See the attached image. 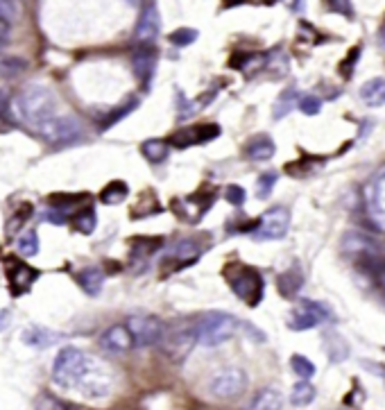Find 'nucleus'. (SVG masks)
<instances>
[{
  "label": "nucleus",
  "instance_id": "obj_1",
  "mask_svg": "<svg viewBox=\"0 0 385 410\" xmlns=\"http://www.w3.org/2000/svg\"><path fill=\"white\" fill-rule=\"evenodd\" d=\"M16 109L25 123L39 130L57 116V98L44 84H28L16 100Z\"/></svg>",
  "mask_w": 385,
  "mask_h": 410
},
{
  "label": "nucleus",
  "instance_id": "obj_2",
  "mask_svg": "<svg viewBox=\"0 0 385 410\" xmlns=\"http://www.w3.org/2000/svg\"><path fill=\"white\" fill-rule=\"evenodd\" d=\"M91 361L77 347H64L53 365V381L62 388H77L91 370Z\"/></svg>",
  "mask_w": 385,
  "mask_h": 410
},
{
  "label": "nucleus",
  "instance_id": "obj_3",
  "mask_svg": "<svg viewBox=\"0 0 385 410\" xmlns=\"http://www.w3.org/2000/svg\"><path fill=\"white\" fill-rule=\"evenodd\" d=\"M198 329V343L204 347H216L227 343L238 329V322L234 315H229L225 311H209L202 315L200 324H195Z\"/></svg>",
  "mask_w": 385,
  "mask_h": 410
},
{
  "label": "nucleus",
  "instance_id": "obj_4",
  "mask_svg": "<svg viewBox=\"0 0 385 410\" xmlns=\"http://www.w3.org/2000/svg\"><path fill=\"white\" fill-rule=\"evenodd\" d=\"M225 279L229 281L231 290L238 300H243L247 306H256L263 300V277L261 272L247 266H227Z\"/></svg>",
  "mask_w": 385,
  "mask_h": 410
},
{
  "label": "nucleus",
  "instance_id": "obj_5",
  "mask_svg": "<svg viewBox=\"0 0 385 410\" xmlns=\"http://www.w3.org/2000/svg\"><path fill=\"white\" fill-rule=\"evenodd\" d=\"M159 345L161 354L170 363H184V358L198 345V329H195V324H175V327L164 329Z\"/></svg>",
  "mask_w": 385,
  "mask_h": 410
},
{
  "label": "nucleus",
  "instance_id": "obj_6",
  "mask_svg": "<svg viewBox=\"0 0 385 410\" xmlns=\"http://www.w3.org/2000/svg\"><path fill=\"white\" fill-rule=\"evenodd\" d=\"M39 134L53 145H71L84 139V127L73 116H55L39 127Z\"/></svg>",
  "mask_w": 385,
  "mask_h": 410
},
{
  "label": "nucleus",
  "instance_id": "obj_7",
  "mask_svg": "<svg viewBox=\"0 0 385 410\" xmlns=\"http://www.w3.org/2000/svg\"><path fill=\"white\" fill-rule=\"evenodd\" d=\"M247 390V374L241 367H225L213 374V379L209 383V392L216 399H234L238 395H243Z\"/></svg>",
  "mask_w": 385,
  "mask_h": 410
},
{
  "label": "nucleus",
  "instance_id": "obj_8",
  "mask_svg": "<svg viewBox=\"0 0 385 410\" xmlns=\"http://www.w3.org/2000/svg\"><path fill=\"white\" fill-rule=\"evenodd\" d=\"M125 327L130 331L134 347L157 345L161 336H164V324H161L159 318H154V315H132Z\"/></svg>",
  "mask_w": 385,
  "mask_h": 410
},
{
  "label": "nucleus",
  "instance_id": "obj_9",
  "mask_svg": "<svg viewBox=\"0 0 385 410\" xmlns=\"http://www.w3.org/2000/svg\"><path fill=\"white\" fill-rule=\"evenodd\" d=\"M342 252L347 256H354L358 263L363 259L383 256V245L376 241L374 236L361 232V229H349V232L342 236Z\"/></svg>",
  "mask_w": 385,
  "mask_h": 410
},
{
  "label": "nucleus",
  "instance_id": "obj_10",
  "mask_svg": "<svg viewBox=\"0 0 385 410\" xmlns=\"http://www.w3.org/2000/svg\"><path fill=\"white\" fill-rule=\"evenodd\" d=\"M290 227V213L284 207H275L263 213V218L259 220L254 238L256 241H281L288 234Z\"/></svg>",
  "mask_w": 385,
  "mask_h": 410
},
{
  "label": "nucleus",
  "instance_id": "obj_11",
  "mask_svg": "<svg viewBox=\"0 0 385 410\" xmlns=\"http://www.w3.org/2000/svg\"><path fill=\"white\" fill-rule=\"evenodd\" d=\"M331 313L324 304L318 302H311V300H304L302 304L297 306L293 311V318H290V329L295 331H306V329H313L322 324L324 320H329Z\"/></svg>",
  "mask_w": 385,
  "mask_h": 410
},
{
  "label": "nucleus",
  "instance_id": "obj_12",
  "mask_svg": "<svg viewBox=\"0 0 385 410\" xmlns=\"http://www.w3.org/2000/svg\"><path fill=\"white\" fill-rule=\"evenodd\" d=\"M159 30H161L159 7L154 3L143 5V12L139 16V23H136V30H134V41H141V44H152V41L159 37Z\"/></svg>",
  "mask_w": 385,
  "mask_h": 410
},
{
  "label": "nucleus",
  "instance_id": "obj_13",
  "mask_svg": "<svg viewBox=\"0 0 385 410\" xmlns=\"http://www.w3.org/2000/svg\"><path fill=\"white\" fill-rule=\"evenodd\" d=\"M132 68L134 75L143 87H150V80L154 78V71H157V53L152 48H139L132 53Z\"/></svg>",
  "mask_w": 385,
  "mask_h": 410
},
{
  "label": "nucleus",
  "instance_id": "obj_14",
  "mask_svg": "<svg viewBox=\"0 0 385 410\" xmlns=\"http://www.w3.org/2000/svg\"><path fill=\"white\" fill-rule=\"evenodd\" d=\"M100 347L105 349L107 354H125L127 349L134 345H132V336L125 324H114V327H109L100 336Z\"/></svg>",
  "mask_w": 385,
  "mask_h": 410
},
{
  "label": "nucleus",
  "instance_id": "obj_15",
  "mask_svg": "<svg viewBox=\"0 0 385 410\" xmlns=\"http://www.w3.org/2000/svg\"><path fill=\"white\" fill-rule=\"evenodd\" d=\"M64 336L57 331H50L46 327H39V324H30L28 329H23L21 333V340L28 347H34V349H46V347H53L55 343H59Z\"/></svg>",
  "mask_w": 385,
  "mask_h": 410
},
{
  "label": "nucleus",
  "instance_id": "obj_16",
  "mask_svg": "<svg viewBox=\"0 0 385 410\" xmlns=\"http://www.w3.org/2000/svg\"><path fill=\"white\" fill-rule=\"evenodd\" d=\"M7 277H10V284L14 288V293H23V290H28L34 281L39 279V270L25 266V263H10Z\"/></svg>",
  "mask_w": 385,
  "mask_h": 410
},
{
  "label": "nucleus",
  "instance_id": "obj_17",
  "mask_svg": "<svg viewBox=\"0 0 385 410\" xmlns=\"http://www.w3.org/2000/svg\"><path fill=\"white\" fill-rule=\"evenodd\" d=\"M75 279L84 293L96 297V295H100L102 284H105V272H102L100 268H82L80 272H75Z\"/></svg>",
  "mask_w": 385,
  "mask_h": 410
},
{
  "label": "nucleus",
  "instance_id": "obj_18",
  "mask_svg": "<svg viewBox=\"0 0 385 410\" xmlns=\"http://www.w3.org/2000/svg\"><path fill=\"white\" fill-rule=\"evenodd\" d=\"M277 152V145L275 141L270 139V136H256V139H252L250 143H247V157H250L252 161H268L275 157Z\"/></svg>",
  "mask_w": 385,
  "mask_h": 410
},
{
  "label": "nucleus",
  "instance_id": "obj_19",
  "mask_svg": "<svg viewBox=\"0 0 385 410\" xmlns=\"http://www.w3.org/2000/svg\"><path fill=\"white\" fill-rule=\"evenodd\" d=\"M281 404H284V397H281L277 388H263L256 392V397L247 406V410H279Z\"/></svg>",
  "mask_w": 385,
  "mask_h": 410
},
{
  "label": "nucleus",
  "instance_id": "obj_20",
  "mask_svg": "<svg viewBox=\"0 0 385 410\" xmlns=\"http://www.w3.org/2000/svg\"><path fill=\"white\" fill-rule=\"evenodd\" d=\"M361 98L367 107H383L385 105V80L374 78L361 87Z\"/></svg>",
  "mask_w": 385,
  "mask_h": 410
},
{
  "label": "nucleus",
  "instance_id": "obj_21",
  "mask_svg": "<svg viewBox=\"0 0 385 410\" xmlns=\"http://www.w3.org/2000/svg\"><path fill=\"white\" fill-rule=\"evenodd\" d=\"M279 293L284 295V297H295L299 290H302L304 286V275H302V270H299L297 266L295 268H290L286 270L284 275L279 277Z\"/></svg>",
  "mask_w": 385,
  "mask_h": 410
},
{
  "label": "nucleus",
  "instance_id": "obj_22",
  "mask_svg": "<svg viewBox=\"0 0 385 410\" xmlns=\"http://www.w3.org/2000/svg\"><path fill=\"white\" fill-rule=\"evenodd\" d=\"M297 102H299V91L295 87L286 89L277 98V102H275V109H272V118H275V121H281V118H286L290 111L297 107Z\"/></svg>",
  "mask_w": 385,
  "mask_h": 410
},
{
  "label": "nucleus",
  "instance_id": "obj_23",
  "mask_svg": "<svg viewBox=\"0 0 385 410\" xmlns=\"http://www.w3.org/2000/svg\"><path fill=\"white\" fill-rule=\"evenodd\" d=\"M141 152L150 164H164V161L168 159V141L150 139L141 145Z\"/></svg>",
  "mask_w": 385,
  "mask_h": 410
},
{
  "label": "nucleus",
  "instance_id": "obj_24",
  "mask_svg": "<svg viewBox=\"0 0 385 410\" xmlns=\"http://www.w3.org/2000/svg\"><path fill=\"white\" fill-rule=\"evenodd\" d=\"M202 254V250H200V245L195 243V241H191V238H186V241H179L177 245H175V250H173V259L177 261V263H193L198 256Z\"/></svg>",
  "mask_w": 385,
  "mask_h": 410
},
{
  "label": "nucleus",
  "instance_id": "obj_25",
  "mask_svg": "<svg viewBox=\"0 0 385 410\" xmlns=\"http://www.w3.org/2000/svg\"><path fill=\"white\" fill-rule=\"evenodd\" d=\"M161 245H164L161 238H134L132 252H134V256H141V259H150L154 252L161 250Z\"/></svg>",
  "mask_w": 385,
  "mask_h": 410
},
{
  "label": "nucleus",
  "instance_id": "obj_26",
  "mask_svg": "<svg viewBox=\"0 0 385 410\" xmlns=\"http://www.w3.org/2000/svg\"><path fill=\"white\" fill-rule=\"evenodd\" d=\"M127 195H130V189H127L125 182H111L109 186H105V191L100 193V200L105 204H121L125 202Z\"/></svg>",
  "mask_w": 385,
  "mask_h": 410
},
{
  "label": "nucleus",
  "instance_id": "obj_27",
  "mask_svg": "<svg viewBox=\"0 0 385 410\" xmlns=\"http://www.w3.org/2000/svg\"><path fill=\"white\" fill-rule=\"evenodd\" d=\"M159 211H161V204L157 202V198H154L152 193H143L139 204L132 209L134 218H148V216H152V213H159Z\"/></svg>",
  "mask_w": 385,
  "mask_h": 410
},
{
  "label": "nucleus",
  "instance_id": "obj_28",
  "mask_svg": "<svg viewBox=\"0 0 385 410\" xmlns=\"http://www.w3.org/2000/svg\"><path fill=\"white\" fill-rule=\"evenodd\" d=\"M313 399H315V388L308 381H299L293 388V395H290L293 406H308L313 404Z\"/></svg>",
  "mask_w": 385,
  "mask_h": 410
},
{
  "label": "nucleus",
  "instance_id": "obj_29",
  "mask_svg": "<svg viewBox=\"0 0 385 410\" xmlns=\"http://www.w3.org/2000/svg\"><path fill=\"white\" fill-rule=\"evenodd\" d=\"M16 250L21 256H37L39 254V238L34 232H23L16 238Z\"/></svg>",
  "mask_w": 385,
  "mask_h": 410
},
{
  "label": "nucleus",
  "instance_id": "obj_30",
  "mask_svg": "<svg viewBox=\"0 0 385 410\" xmlns=\"http://www.w3.org/2000/svg\"><path fill=\"white\" fill-rule=\"evenodd\" d=\"M98 227V218H96V211L93 209H84L75 216V229L80 234H93Z\"/></svg>",
  "mask_w": 385,
  "mask_h": 410
},
{
  "label": "nucleus",
  "instance_id": "obj_31",
  "mask_svg": "<svg viewBox=\"0 0 385 410\" xmlns=\"http://www.w3.org/2000/svg\"><path fill=\"white\" fill-rule=\"evenodd\" d=\"M25 66L28 64L19 57H3L0 59V78L12 80V78H16V75H21L25 71Z\"/></svg>",
  "mask_w": 385,
  "mask_h": 410
},
{
  "label": "nucleus",
  "instance_id": "obj_32",
  "mask_svg": "<svg viewBox=\"0 0 385 410\" xmlns=\"http://www.w3.org/2000/svg\"><path fill=\"white\" fill-rule=\"evenodd\" d=\"M290 367H293V372H295L302 381L313 379V374H315V365H313L311 361H308L306 356H299V354H295L293 358H290Z\"/></svg>",
  "mask_w": 385,
  "mask_h": 410
},
{
  "label": "nucleus",
  "instance_id": "obj_33",
  "mask_svg": "<svg viewBox=\"0 0 385 410\" xmlns=\"http://www.w3.org/2000/svg\"><path fill=\"white\" fill-rule=\"evenodd\" d=\"M170 44L177 46V48H184V46H191L195 44V39H198V30H193V28H179L175 30L173 34H170Z\"/></svg>",
  "mask_w": 385,
  "mask_h": 410
},
{
  "label": "nucleus",
  "instance_id": "obj_34",
  "mask_svg": "<svg viewBox=\"0 0 385 410\" xmlns=\"http://www.w3.org/2000/svg\"><path fill=\"white\" fill-rule=\"evenodd\" d=\"M191 132H193L195 145H198V143H207V141L216 139V136H220V127L213 125V123H207V125H202V127H191Z\"/></svg>",
  "mask_w": 385,
  "mask_h": 410
},
{
  "label": "nucleus",
  "instance_id": "obj_35",
  "mask_svg": "<svg viewBox=\"0 0 385 410\" xmlns=\"http://www.w3.org/2000/svg\"><path fill=\"white\" fill-rule=\"evenodd\" d=\"M198 105L191 102L182 91H177V118L179 121H184V118H191L193 114H198Z\"/></svg>",
  "mask_w": 385,
  "mask_h": 410
},
{
  "label": "nucleus",
  "instance_id": "obj_36",
  "mask_svg": "<svg viewBox=\"0 0 385 410\" xmlns=\"http://www.w3.org/2000/svg\"><path fill=\"white\" fill-rule=\"evenodd\" d=\"M84 198H87V195H50V204H53L57 211L64 213V209L75 207V204L82 202Z\"/></svg>",
  "mask_w": 385,
  "mask_h": 410
},
{
  "label": "nucleus",
  "instance_id": "obj_37",
  "mask_svg": "<svg viewBox=\"0 0 385 410\" xmlns=\"http://www.w3.org/2000/svg\"><path fill=\"white\" fill-rule=\"evenodd\" d=\"M297 107L302 109V114L306 116H318L322 111V100L315 96H304V98H299Z\"/></svg>",
  "mask_w": 385,
  "mask_h": 410
},
{
  "label": "nucleus",
  "instance_id": "obj_38",
  "mask_svg": "<svg viewBox=\"0 0 385 410\" xmlns=\"http://www.w3.org/2000/svg\"><path fill=\"white\" fill-rule=\"evenodd\" d=\"M136 105H139V102L132 100V102H127V105H123L121 109H116V111H114V116H109L107 121L102 123V130H109V127H114L118 121H121V118H125L127 114H132V111L136 109Z\"/></svg>",
  "mask_w": 385,
  "mask_h": 410
},
{
  "label": "nucleus",
  "instance_id": "obj_39",
  "mask_svg": "<svg viewBox=\"0 0 385 410\" xmlns=\"http://www.w3.org/2000/svg\"><path fill=\"white\" fill-rule=\"evenodd\" d=\"M277 184V173H265L259 177V186H256V193H259V198H268L275 189Z\"/></svg>",
  "mask_w": 385,
  "mask_h": 410
},
{
  "label": "nucleus",
  "instance_id": "obj_40",
  "mask_svg": "<svg viewBox=\"0 0 385 410\" xmlns=\"http://www.w3.org/2000/svg\"><path fill=\"white\" fill-rule=\"evenodd\" d=\"M225 198H227V202H229V204H234V207H243V204H245V198H247V193H245L243 186L231 184V186H227Z\"/></svg>",
  "mask_w": 385,
  "mask_h": 410
},
{
  "label": "nucleus",
  "instance_id": "obj_41",
  "mask_svg": "<svg viewBox=\"0 0 385 410\" xmlns=\"http://www.w3.org/2000/svg\"><path fill=\"white\" fill-rule=\"evenodd\" d=\"M16 12H19V5L12 3V0H0V16H3V21H14L16 19Z\"/></svg>",
  "mask_w": 385,
  "mask_h": 410
},
{
  "label": "nucleus",
  "instance_id": "obj_42",
  "mask_svg": "<svg viewBox=\"0 0 385 410\" xmlns=\"http://www.w3.org/2000/svg\"><path fill=\"white\" fill-rule=\"evenodd\" d=\"M46 220L48 222H55V225H66V216L62 211H48L46 213Z\"/></svg>",
  "mask_w": 385,
  "mask_h": 410
},
{
  "label": "nucleus",
  "instance_id": "obj_43",
  "mask_svg": "<svg viewBox=\"0 0 385 410\" xmlns=\"http://www.w3.org/2000/svg\"><path fill=\"white\" fill-rule=\"evenodd\" d=\"M331 10H340V12H347V16L352 19V7H349V3H333Z\"/></svg>",
  "mask_w": 385,
  "mask_h": 410
},
{
  "label": "nucleus",
  "instance_id": "obj_44",
  "mask_svg": "<svg viewBox=\"0 0 385 410\" xmlns=\"http://www.w3.org/2000/svg\"><path fill=\"white\" fill-rule=\"evenodd\" d=\"M10 327V311H0V331Z\"/></svg>",
  "mask_w": 385,
  "mask_h": 410
},
{
  "label": "nucleus",
  "instance_id": "obj_45",
  "mask_svg": "<svg viewBox=\"0 0 385 410\" xmlns=\"http://www.w3.org/2000/svg\"><path fill=\"white\" fill-rule=\"evenodd\" d=\"M5 111H7V93L0 91V116H3Z\"/></svg>",
  "mask_w": 385,
  "mask_h": 410
},
{
  "label": "nucleus",
  "instance_id": "obj_46",
  "mask_svg": "<svg viewBox=\"0 0 385 410\" xmlns=\"http://www.w3.org/2000/svg\"><path fill=\"white\" fill-rule=\"evenodd\" d=\"M7 32H10V25H7L3 19H0V39H5V37H7Z\"/></svg>",
  "mask_w": 385,
  "mask_h": 410
},
{
  "label": "nucleus",
  "instance_id": "obj_47",
  "mask_svg": "<svg viewBox=\"0 0 385 410\" xmlns=\"http://www.w3.org/2000/svg\"><path fill=\"white\" fill-rule=\"evenodd\" d=\"M383 41H385V30H383Z\"/></svg>",
  "mask_w": 385,
  "mask_h": 410
},
{
  "label": "nucleus",
  "instance_id": "obj_48",
  "mask_svg": "<svg viewBox=\"0 0 385 410\" xmlns=\"http://www.w3.org/2000/svg\"><path fill=\"white\" fill-rule=\"evenodd\" d=\"M66 410H68V408H66Z\"/></svg>",
  "mask_w": 385,
  "mask_h": 410
}]
</instances>
